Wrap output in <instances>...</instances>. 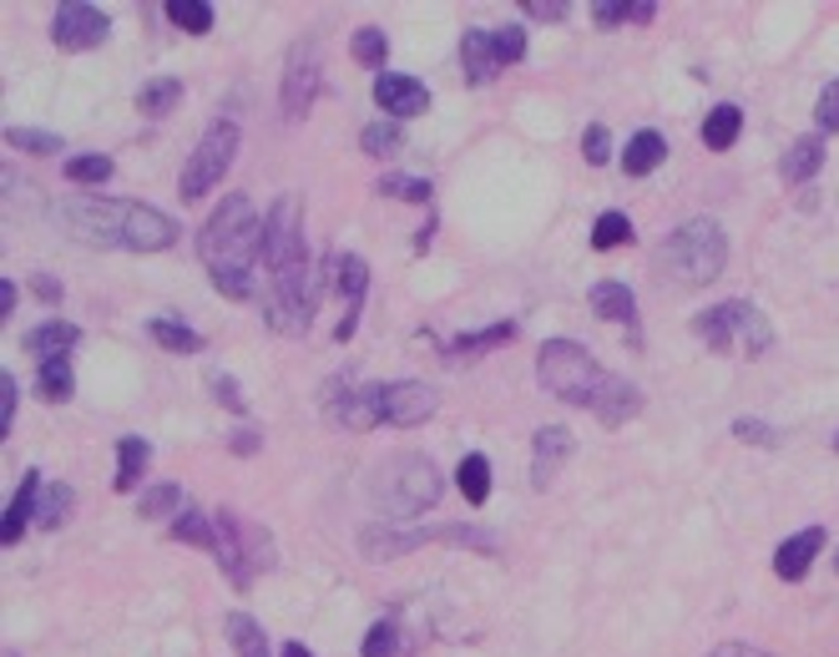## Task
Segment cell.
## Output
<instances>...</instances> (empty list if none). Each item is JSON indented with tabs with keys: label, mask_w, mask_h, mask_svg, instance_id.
<instances>
[{
	"label": "cell",
	"mask_w": 839,
	"mask_h": 657,
	"mask_svg": "<svg viewBox=\"0 0 839 657\" xmlns=\"http://www.w3.org/2000/svg\"><path fill=\"white\" fill-rule=\"evenodd\" d=\"M72 364L66 359H51V364H41L36 374V394L46 400V405H61V400H72Z\"/></svg>",
	"instance_id": "28"
},
{
	"label": "cell",
	"mask_w": 839,
	"mask_h": 657,
	"mask_svg": "<svg viewBox=\"0 0 839 657\" xmlns=\"http://www.w3.org/2000/svg\"><path fill=\"white\" fill-rule=\"evenodd\" d=\"M491 46H496V61H501V66H516V61L527 56V31H521V25H496Z\"/></svg>",
	"instance_id": "39"
},
{
	"label": "cell",
	"mask_w": 839,
	"mask_h": 657,
	"mask_svg": "<svg viewBox=\"0 0 839 657\" xmlns=\"http://www.w3.org/2000/svg\"><path fill=\"white\" fill-rule=\"evenodd\" d=\"M319 96V41H294L284 72V117L299 121Z\"/></svg>",
	"instance_id": "9"
},
{
	"label": "cell",
	"mask_w": 839,
	"mask_h": 657,
	"mask_svg": "<svg viewBox=\"0 0 839 657\" xmlns=\"http://www.w3.org/2000/svg\"><path fill=\"white\" fill-rule=\"evenodd\" d=\"M592 21L612 31L617 21H627V0H623V6H617V0H602V6H592Z\"/></svg>",
	"instance_id": "51"
},
{
	"label": "cell",
	"mask_w": 839,
	"mask_h": 657,
	"mask_svg": "<svg viewBox=\"0 0 839 657\" xmlns=\"http://www.w3.org/2000/svg\"><path fill=\"white\" fill-rule=\"evenodd\" d=\"M435 405H440V394L420 380L370 384V410H374V420H384V425H420V420L435 415Z\"/></svg>",
	"instance_id": "8"
},
{
	"label": "cell",
	"mask_w": 839,
	"mask_h": 657,
	"mask_svg": "<svg viewBox=\"0 0 839 657\" xmlns=\"http://www.w3.org/2000/svg\"><path fill=\"white\" fill-rule=\"evenodd\" d=\"M739 319H744V299H729L719 304V309H708L693 319V335L703 339L713 354H729L733 345H739Z\"/></svg>",
	"instance_id": "14"
},
{
	"label": "cell",
	"mask_w": 839,
	"mask_h": 657,
	"mask_svg": "<svg viewBox=\"0 0 839 657\" xmlns=\"http://www.w3.org/2000/svg\"><path fill=\"white\" fill-rule=\"evenodd\" d=\"M168 21L182 25L188 36H208L213 31V6H203V0H168Z\"/></svg>",
	"instance_id": "30"
},
{
	"label": "cell",
	"mask_w": 839,
	"mask_h": 657,
	"mask_svg": "<svg viewBox=\"0 0 839 657\" xmlns=\"http://www.w3.org/2000/svg\"><path fill=\"white\" fill-rule=\"evenodd\" d=\"M147 460H152V445L147 441H121L117 445V490H137V480H142Z\"/></svg>",
	"instance_id": "24"
},
{
	"label": "cell",
	"mask_w": 839,
	"mask_h": 657,
	"mask_svg": "<svg viewBox=\"0 0 839 657\" xmlns=\"http://www.w3.org/2000/svg\"><path fill=\"white\" fill-rule=\"evenodd\" d=\"M819 168H825V142H819V137H799V142L784 152V162H779L784 182H794V188H799V182H809Z\"/></svg>",
	"instance_id": "21"
},
{
	"label": "cell",
	"mask_w": 839,
	"mask_h": 657,
	"mask_svg": "<svg viewBox=\"0 0 839 657\" xmlns=\"http://www.w3.org/2000/svg\"><path fill=\"white\" fill-rule=\"evenodd\" d=\"M6 142L21 147V152H31V157H51V152H61V147H66L56 131H41V127H11V131H6Z\"/></svg>",
	"instance_id": "37"
},
{
	"label": "cell",
	"mask_w": 839,
	"mask_h": 657,
	"mask_svg": "<svg viewBox=\"0 0 839 657\" xmlns=\"http://www.w3.org/2000/svg\"><path fill=\"white\" fill-rule=\"evenodd\" d=\"M66 218V233L92 248H121L127 239V218H132V203H117V198H96V192H82V198H66L56 208Z\"/></svg>",
	"instance_id": "6"
},
{
	"label": "cell",
	"mask_w": 839,
	"mask_h": 657,
	"mask_svg": "<svg viewBox=\"0 0 839 657\" xmlns=\"http://www.w3.org/2000/svg\"><path fill=\"white\" fill-rule=\"evenodd\" d=\"M233 157H238V127L233 121H213V127L203 131V142L192 147L188 157V168H182V203H198L208 188H217L223 182V172L233 168Z\"/></svg>",
	"instance_id": "7"
},
{
	"label": "cell",
	"mask_w": 839,
	"mask_h": 657,
	"mask_svg": "<svg viewBox=\"0 0 839 657\" xmlns=\"http://www.w3.org/2000/svg\"><path fill=\"white\" fill-rule=\"evenodd\" d=\"M460 72H466V82H470V86L496 82L501 61H496L491 31H466V41H460Z\"/></svg>",
	"instance_id": "17"
},
{
	"label": "cell",
	"mask_w": 839,
	"mask_h": 657,
	"mask_svg": "<svg viewBox=\"0 0 839 657\" xmlns=\"http://www.w3.org/2000/svg\"><path fill=\"white\" fill-rule=\"evenodd\" d=\"M172 511H182V486H152L142 496V516H172Z\"/></svg>",
	"instance_id": "43"
},
{
	"label": "cell",
	"mask_w": 839,
	"mask_h": 657,
	"mask_svg": "<svg viewBox=\"0 0 839 657\" xmlns=\"http://www.w3.org/2000/svg\"><path fill=\"white\" fill-rule=\"evenodd\" d=\"M819 547H825V531L819 526H809V531H799V537H789L779 551H774V572L784 576V582H799L809 566H815Z\"/></svg>",
	"instance_id": "15"
},
{
	"label": "cell",
	"mask_w": 839,
	"mask_h": 657,
	"mask_svg": "<svg viewBox=\"0 0 839 657\" xmlns=\"http://www.w3.org/2000/svg\"><path fill=\"white\" fill-rule=\"evenodd\" d=\"M360 147L370 157H395L400 147H405V131H400L395 117H384V121H370V127L360 131Z\"/></svg>",
	"instance_id": "27"
},
{
	"label": "cell",
	"mask_w": 839,
	"mask_h": 657,
	"mask_svg": "<svg viewBox=\"0 0 839 657\" xmlns=\"http://www.w3.org/2000/svg\"><path fill=\"white\" fill-rule=\"evenodd\" d=\"M587 304H592V314H597V319H607V324H633L637 319L633 288L617 284V278H602V284H592Z\"/></svg>",
	"instance_id": "19"
},
{
	"label": "cell",
	"mask_w": 839,
	"mask_h": 657,
	"mask_svg": "<svg viewBox=\"0 0 839 657\" xmlns=\"http://www.w3.org/2000/svg\"><path fill=\"white\" fill-rule=\"evenodd\" d=\"M537 380H541V390H552L562 405L592 410L602 425H627V420L642 410L637 384L607 374L597 359H592L582 345H572V339H546V345H541Z\"/></svg>",
	"instance_id": "1"
},
{
	"label": "cell",
	"mask_w": 839,
	"mask_h": 657,
	"mask_svg": "<svg viewBox=\"0 0 839 657\" xmlns=\"http://www.w3.org/2000/svg\"><path fill=\"white\" fill-rule=\"evenodd\" d=\"M111 172H117V162H111V157H72V162H66V178H72V182H92V188H102Z\"/></svg>",
	"instance_id": "40"
},
{
	"label": "cell",
	"mask_w": 839,
	"mask_h": 657,
	"mask_svg": "<svg viewBox=\"0 0 839 657\" xmlns=\"http://www.w3.org/2000/svg\"><path fill=\"white\" fill-rule=\"evenodd\" d=\"M374 102H380L390 117H420V112L431 107V92L415 82V76H400V72H380L374 76Z\"/></svg>",
	"instance_id": "12"
},
{
	"label": "cell",
	"mask_w": 839,
	"mask_h": 657,
	"mask_svg": "<svg viewBox=\"0 0 839 657\" xmlns=\"http://www.w3.org/2000/svg\"><path fill=\"white\" fill-rule=\"evenodd\" d=\"M623 243H633V223H627V213H602L597 227H592V248L607 253V248H623Z\"/></svg>",
	"instance_id": "36"
},
{
	"label": "cell",
	"mask_w": 839,
	"mask_h": 657,
	"mask_svg": "<svg viewBox=\"0 0 839 657\" xmlns=\"http://www.w3.org/2000/svg\"><path fill=\"white\" fill-rule=\"evenodd\" d=\"M815 121H819V127H825V131H839V82H829L825 92H819Z\"/></svg>",
	"instance_id": "47"
},
{
	"label": "cell",
	"mask_w": 839,
	"mask_h": 657,
	"mask_svg": "<svg viewBox=\"0 0 839 657\" xmlns=\"http://www.w3.org/2000/svg\"><path fill=\"white\" fill-rule=\"evenodd\" d=\"M380 192L384 198H405V203H431V182L425 178H380Z\"/></svg>",
	"instance_id": "41"
},
{
	"label": "cell",
	"mask_w": 839,
	"mask_h": 657,
	"mask_svg": "<svg viewBox=\"0 0 839 657\" xmlns=\"http://www.w3.org/2000/svg\"><path fill=\"white\" fill-rule=\"evenodd\" d=\"M111 36V21L107 11H96V6H61L56 21H51V41L61 51H92Z\"/></svg>",
	"instance_id": "10"
},
{
	"label": "cell",
	"mask_w": 839,
	"mask_h": 657,
	"mask_svg": "<svg viewBox=\"0 0 839 657\" xmlns=\"http://www.w3.org/2000/svg\"><path fill=\"white\" fill-rule=\"evenodd\" d=\"M768 345H774V329H768V319L754 309V304H744V319H739V349H744L748 359H758Z\"/></svg>",
	"instance_id": "31"
},
{
	"label": "cell",
	"mask_w": 839,
	"mask_h": 657,
	"mask_svg": "<svg viewBox=\"0 0 839 657\" xmlns=\"http://www.w3.org/2000/svg\"><path fill=\"white\" fill-rule=\"evenodd\" d=\"M213 400L217 405H229L233 415H243V410H248V400H243V390H238V380H229V374H213Z\"/></svg>",
	"instance_id": "46"
},
{
	"label": "cell",
	"mask_w": 839,
	"mask_h": 657,
	"mask_svg": "<svg viewBox=\"0 0 839 657\" xmlns=\"http://www.w3.org/2000/svg\"><path fill=\"white\" fill-rule=\"evenodd\" d=\"M349 56L360 61V66H370V72H380L384 61H390V41H384L380 25H360L354 41H349Z\"/></svg>",
	"instance_id": "26"
},
{
	"label": "cell",
	"mask_w": 839,
	"mask_h": 657,
	"mask_svg": "<svg viewBox=\"0 0 839 657\" xmlns=\"http://www.w3.org/2000/svg\"><path fill=\"white\" fill-rule=\"evenodd\" d=\"M652 15H658V6H652V0H627V21H637V25H648Z\"/></svg>",
	"instance_id": "52"
},
{
	"label": "cell",
	"mask_w": 839,
	"mask_h": 657,
	"mask_svg": "<svg viewBox=\"0 0 839 657\" xmlns=\"http://www.w3.org/2000/svg\"><path fill=\"white\" fill-rule=\"evenodd\" d=\"M733 435H739V441H754V445H779V435L768 431L764 420H733Z\"/></svg>",
	"instance_id": "48"
},
{
	"label": "cell",
	"mask_w": 839,
	"mask_h": 657,
	"mask_svg": "<svg viewBox=\"0 0 839 657\" xmlns=\"http://www.w3.org/2000/svg\"><path fill=\"white\" fill-rule=\"evenodd\" d=\"M521 11L537 15V21H566V11H572V6H566V0H527Z\"/></svg>",
	"instance_id": "49"
},
{
	"label": "cell",
	"mask_w": 839,
	"mask_h": 657,
	"mask_svg": "<svg viewBox=\"0 0 839 657\" xmlns=\"http://www.w3.org/2000/svg\"><path fill=\"white\" fill-rule=\"evenodd\" d=\"M147 335H152L162 349H172V354H198V349H203V335L188 329V324H178V319H152L147 324Z\"/></svg>",
	"instance_id": "25"
},
{
	"label": "cell",
	"mask_w": 839,
	"mask_h": 657,
	"mask_svg": "<svg viewBox=\"0 0 839 657\" xmlns=\"http://www.w3.org/2000/svg\"><path fill=\"white\" fill-rule=\"evenodd\" d=\"M334 268H339V274H334L339 294H344L349 304H360V299H364V288H370V263H364L360 253H344V258H339Z\"/></svg>",
	"instance_id": "33"
},
{
	"label": "cell",
	"mask_w": 839,
	"mask_h": 657,
	"mask_svg": "<svg viewBox=\"0 0 839 657\" xmlns=\"http://www.w3.org/2000/svg\"><path fill=\"white\" fill-rule=\"evenodd\" d=\"M172 537L192 541V547H203V551H217V526L208 521L203 511H182L178 521H172Z\"/></svg>",
	"instance_id": "34"
},
{
	"label": "cell",
	"mask_w": 839,
	"mask_h": 657,
	"mask_svg": "<svg viewBox=\"0 0 839 657\" xmlns=\"http://www.w3.org/2000/svg\"><path fill=\"white\" fill-rule=\"evenodd\" d=\"M31 288H36V294H41L46 304H56V299H61V284H56V278H46V274L31 278Z\"/></svg>",
	"instance_id": "53"
},
{
	"label": "cell",
	"mask_w": 839,
	"mask_h": 657,
	"mask_svg": "<svg viewBox=\"0 0 839 657\" xmlns=\"http://www.w3.org/2000/svg\"><path fill=\"white\" fill-rule=\"evenodd\" d=\"M213 288L217 294H229V299H253V274L248 268H213Z\"/></svg>",
	"instance_id": "42"
},
{
	"label": "cell",
	"mask_w": 839,
	"mask_h": 657,
	"mask_svg": "<svg viewBox=\"0 0 839 657\" xmlns=\"http://www.w3.org/2000/svg\"><path fill=\"white\" fill-rule=\"evenodd\" d=\"M566 455H572V435H566L562 425H541L537 445H531V486H537V490L552 486V476L562 470Z\"/></svg>",
	"instance_id": "13"
},
{
	"label": "cell",
	"mask_w": 839,
	"mask_h": 657,
	"mask_svg": "<svg viewBox=\"0 0 839 657\" xmlns=\"http://www.w3.org/2000/svg\"><path fill=\"white\" fill-rule=\"evenodd\" d=\"M36 490H41V470H25V476H21V490H15V496H11V511H6V526H0V541H6V547H15V541L25 537V526L36 521V511H41Z\"/></svg>",
	"instance_id": "16"
},
{
	"label": "cell",
	"mask_w": 839,
	"mask_h": 657,
	"mask_svg": "<svg viewBox=\"0 0 839 657\" xmlns=\"http://www.w3.org/2000/svg\"><path fill=\"white\" fill-rule=\"evenodd\" d=\"M15 420V374H0V431H11Z\"/></svg>",
	"instance_id": "50"
},
{
	"label": "cell",
	"mask_w": 839,
	"mask_h": 657,
	"mask_svg": "<svg viewBox=\"0 0 839 657\" xmlns=\"http://www.w3.org/2000/svg\"><path fill=\"white\" fill-rule=\"evenodd\" d=\"M662 157H668V142H662V131H637L633 142H627V152H623V172L627 178H648L652 168H658Z\"/></svg>",
	"instance_id": "20"
},
{
	"label": "cell",
	"mask_w": 839,
	"mask_h": 657,
	"mask_svg": "<svg viewBox=\"0 0 839 657\" xmlns=\"http://www.w3.org/2000/svg\"><path fill=\"white\" fill-rule=\"evenodd\" d=\"M178 243V223H172L162 208H147V203H132V218H127V239L121 248L132 253H162Z\"/></svg>",
	"instance_id": "11"
},
{
	"label": "cell",
	"mask_w": 839,
	"mask_h": 657,
	"mask_svg": "<svg viewBox=\"0 0 839 657\" xmlns=\"http://www.w3.org/2000/svg\"><path fill=\"white\" fill-rule=\"evenodd\" d=\"M460 490H466V501L470 506H480L486 501V496H491V460H486V455H466V460H460Z\"/></svg>",
	"instance_id": "29"
},
{
	"label": "cell",
	"mask_w": 839,
	"mask_h": 657,
	"mask_svg": "<svg viewBox=\"0 0 839 657\" xmlns=\"http://www.w3.org/2000/svg\"><path fill=\"white\" fill-rule=\"evenodd\" d=\"M284 657H314V653H309L304 643H288V647H284Z\"/></svg>",
	"instance_id": "57"
},
{
	"label": "cell",
	"mask_w": 839,
	"mask_h": 657,
	"mask_svg": "<svg viewBox=\"0 0 839 657\" xmlns=\"http://www.w3.org/2000/svg\"><path fill=\"white\" fill-rule=\"evenodd\" d=\"M233 451H238V455H253V451H258V431H233Z\"/></svg>",
	"instance_id": "54"
},
{
	"label": "cell",
	"mask_w": 839,
	"mask_h": 657,
	"mask_svg": "<svg viewBox=\"0 0 839 657\" xmlns=\"http://www.w3.org/2000/svg\"><path fill=\"white\" fill-rule=\"evenodd\" d=\"M582 157H587L592 168H602L612 157V137H607V127H587L582 131Z\"/></svg>",
	"instance_id": "45"
},
{
	"label": "cell",
	"mask_w": 839,
	"mask_h": 657,
	"mask_svg": "<svg viewBox=\"0 0 839 657\" xmlns=\"http://www.w3.org/2000/svg\"><path fill=\"white\" fill-rule=\"evenodd\" d=\"M66 516H72V486H51L46 501H41V511H36V526L41 531H56Z\"/></svg>",
	"instance_id": "38"
},
{
	"label": "cell",
	"mask_w": 839,
	"mask_h": 657,
	"mask_svg": "<svg viewBox=\"0 0 839 657\" xmlns=\"http://www.w3.org/2000/svg\"><path fill=\"white\" fill-rule=\"evenodd\" d=\"M15 309V284H0V314Z\"/></svg>",
	"instance_id": "56"
},
{
	"label": "cell",
	"mask_w": 839,
	"mask_h": 657,
	"mask_svg": "<svg viewBox=\"0 0 839 657\" xmlns=\"http://www.w3.org/2000/svg\"><path fill=\"white\" fill-rule=\"evenodd\" d=\"M198 253H203L208 274L213 268H248L253 274V263L264 258V223L243 192L223 198V208L208 218V227L198 233Z\"/></svg>",
	"instance_id": "2"
},
{
	"label": "cell",
	"mask_w": 839,
	"mask_h": 657,
	"mask_svg": "<svg viewBox=\"0 0 839 657\" xmlns=\"http://www.w3.org/2000/svg\"><path fill=\"white\" fill-rule=\"evenodd\" d=\"M380 501L395 516H415L431 511L440 501V476H435L431 455H395L390 466H380Z\"/></svg>",
	"instance_id": "5"
},
{
	"label": "cell",
	"mask_w": 839,
	"mask_h": 657,
	"mask_svg": "<svg viewBox=\"0 0 839 657\" xmlns=\"http://www.w3.org/2000/svg\"><path fill=\"white\" fill-rule=\"evenodd\" d=\"M223 633H229V643L238 657H268V637L248 612H229V617H223Z\"/></svg>",
	"instance_id": "23"
},
{
	"label": "cell",
	"mask_w": 839,
	"mask_h": 657,
	"mask_svg": "<svg viewBox=\"0 0 839 657\" xmlns=\"http://www.w3.org/2000/svg\"><path fill=\"white\" fill-rule=\"evenodd\" d=\"M723 258H729V243H723V227L708 223V218H693L672 233L658 248V274H668L672 284H713L723 274Z\"/></svg>",
	"instance_id": "3"
},
{
	"label": "cell",
	"mask_w": 839,
	"mask_h": 657,
	"mask_svg": "<svg viewBox=\"0 0 839 657\" xmlns=\"http://www.w3.org/2000/svg\"><path fill=\"white\" fill-rule=\"evenodd\" d=\"M739 131H744V112L733 107V102H723V107H713L703 121V147L708 152H729V147L739 142Z\"/></svg>",
	"instance_id": "22"
},
{
	"label": "cell",
	"mask_w": 839,
	"mask_h": 657,
	"mask_svg": "<svg viewBox=\"0 0 839 657\" xmlns=\"http://www.w3.org/2000/svg\"><path fill=\"white\" fill-rule=\"evenodd\" d=\"M400 653V637L390 622H374L370 633H364V657H395Z\"/></svg>",
	"instance_id": "44"
},
{
	"label": "cell",
	"mask_w": 839,
	"mask_h": 657,
	"mask_svg": "<svg viewBox=\"0 0 839 657\" xmlns=\"http://www.w3.org/2000/svg\"><path fill=\"white\" fill-rule=\"evenodd\" d=\"M835 566H839V562H835Z\"/></svg>",
	"instance_id": "59"
},
{
	"label": "cell",
	"mask_w": 839,
	"mask_h": 657,
	"mask_svg": "<svg viewBox=\"0 0 839 657\" xmlns=\"http://www.w3.org/2000/svg\"><path fill=\"white\" fill-rule=\"evenodd\" d=\"M511 335H516V324H491V329H480V335H460V339H450V359L486 354L491 345H506Z\"/></svg>",
	"instance_id": "35"
},
{
	"label": "cell",
	"mask_w": 839,
	"mask_h": 657,
	"mask_svg": "<svg viewBox=\"0 0 839 657\" xmlns=\"http://www.w3.org/2000/svg\"><path fill=\"white\" fill-rule=\"evenodd\" d=\"M835 451H839V435H835Z\"/></svg>",
	"instance_id": "58"
},
{
	"label": "cell",
	"mask_w": 839,
	"mask_h": 657,
	"mask_svg": "<svg viewBox=\"0 0 839 657\" xmlns=\"http://www.w3.org/2000/svg\"><path fill=\"white\" fill-rule=\"evenodd\" d=\"M178 102H182V82H172V76H162V82H147L142 92H137V107H142L147 117H168Z\"/></svg>",
	"instance_id": "32"
},
{
	"label": "cell",
	"mask_w": 839,
	"mask_h": 657,
	"mask_svg": "<svg viewBox=\"0 0 839 657\" xmlns=\"http://www.w3.org/2000/svg\"><path fill=\"white\" fill-rule=\"evenodd\" d=\"M213 526H217V562L233 576V586H248L258 572L274 566V537L264 526L243 521L238 511H217Z\"/></svg>",
	"instance_id": "4"
},
{
	"label": "cell",
	"mask_w": 839,
	"mask_h": 657,
	"mask_svg": "<svg viewBox=\"0 0 839 657\" xmlns=\"http://www.w3.org/2000/svg\"><path fill=\"white\" fill-rule=\"evenodd\" d=\"M713 657H764V653H758V647H744V643H723Z\"/></svg>",
	"instance_id": "55"
},
{
	"label": "cell",
	"mask_w": 839,
	"mask_h": 657,
	"mask_svg": "<svg viewBox=\"0 0 839 657\" xmlns=\"http://www.w3.org/2000/svg\"><path fill=\"white\" fill-rule=\"evenodd\" d=\"M76 339H82V329H76V324H66V319H46V324H36V329H31V335H25L21 345L31 349V354L41 359V364H51V359H66V349H72Z\"/></svg>",
	"instance_id": "18"
}]
</instances>
